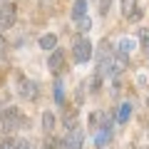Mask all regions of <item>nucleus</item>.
Instances as JSON below:
<instances>
[{"label":"nucleus","mask_w":149,"mask_h":149,"mask_svg":"<svg viewBox=\"0 0 149 149\" xmlns=\"http://www.w3.org/2000/svg\"><path fill=\"white\" fill-rule=\"evenodd\" d=\"M0 127H3L5 134H15V132H20V129L30 127V119H27V114L20 112V107L8 104L5 109L0 112Z\"/></svg>","instance_id":"f257e3e1"},{"label":"nucleus","mask_w":149,"mask_h":149,"mask_svg":"<svg viewBox=\"0 0 149 149\" xmlns=\"http://www.w3.org/2000/svg\"><path fill=\"white\" fill-rule=\"evenodd\" d=\"M137 82H139V87H144V85H147V74H139Z\"/></svg>","instance_id":"393cba45"},{"label":"nucleus","mask_w":149,"mask_h":149,"mask_svg":"<svg viewBox=\"0 0 149 149\" xmlns=\"http://www.w3.org/2000/svg\"><path fill=\"white\" fill-rule=\"evenodd\" d=\"M147 107H149V95H147Z\"/></svg>","instance_id":"bb28decb"},{"label":"nucleus","mask_w":149,"mask_h":149,"mask_svg":"<svg viewBox=\"0 0 149 149\" xmlns=\"http://www.w3.org/2000/svg\"><path fill=\"white\" fill-rule=\"evenodd\" d=\"M82 147H85V132L82 129L65 134V149H82Z\"/></svg>","instance_id":"423d86ee"},{"label":"nucleus","mask_w":149,"mask_h":149,"mask_svg":"<svg viewBox=\"0 0 149 149\" xmlns=\"http://www.w3.org/2000/svg\"><path fill=\"white\" fill-rule=\"evenodd\" d=\"M62 127H65V132L80 129V127H77V109H70V107L62 104Z\"/></svg>","instance_id":"0eeeda50"},{"label":"nucleus","mask_w":149,"mask_h":149,"mask_svg":"<svg viewBox=\"0 0 149 149\" xmlns=\"http://www.w3.org/2000/svg\"><path fill=\"white\" fill-rule=\"evenodd\" d=\"M40 122H42V132H45V134H52L55 124H57V122H55V114H52L50 109H45V112H42V117H40Z\"/></svg>","instance_id":"9b49d317"},{"label":"nucleus","mask_w":149,"mask_h":149,"mask_svg":"<svg viewBox=\"0 0 149 149\" xmlns=\"http://www.w3.org/2000/svg\"><path fill=\"white\" fill-rule=\"evenodd\" d=\"M82 17H87V0H74L72 5V20H82Z\"/></svg>","instance_id":"f8f14e48"},{"label":"nucleus","mask_w":149,"mask_h":149,"mask_svg":"<svg viewBox=\"0 0 149 149\" xmlns=\"http://www.w3.org/2000/svg\"><path fill=\"white\" fill-rule=\"evenodd\" d=\"M15 87H17V95H20L22 100H27V102L37 100V95H40V87H37V82H35V80H30V77H25L22 72L17 74Z\"/></svg>","instance_id":"7ed1b4c3"},{"label":"nucleus","mask_w":149,"mask_h":149,"mask_svg":"<svg viewBox=\"0 0 149 149\" xmlns=\"http://www.w3.org/2000/svg\"><path fill=\"white\" fill-rule=\"evenodd\" d=\"M15 149H35V144H32L30 139H25V137H17V147Z\"/></svg>","instance_id":"412c9836"},{"label":"nucleus","mask_w":149,"mask_h":149,"mask_svg":"<svg viewBox=\"0 0 149 149\" xmlns=\"http://www.w3.org/2000/svg\"><path fill=\"white\" fill-rule=\"evenodd\" d=\"M17 20L15 3H0V30H10Z\"/></svg>","instance_id":"39448f33"},{"label":"nucleus","mask_w":149,"mask_h":149,"mask_svg":"<svg viewBox=\"0 0 149 149\" xmlns=\"http://www.w3.org/2000/svg\"><path fill=\"white\" fill-rule=\"evenodd\" d=\"M40 149H65V139L55 137V134H45L42 147H40Z\"/></svg>","instance_id":"1a4fd4ad"},{"label":"nucleus","mask_w":149,"mask_h":149,"mask_svg":"<svg viewBox=\"0 0 149 149\" xmlns=\"http://www.w3.org/2000/svg\"><path fill=\"white\" fill-rule=\"evenodd\" d=\"M129 114H132V104L129 102H122L119 104V112H117V124H127Z\"/></svg>","instance_id":"4468645a"},{"label":"nucleus","mask_w":149,"mask_h":149,"mask_svg":"<svg viewBox=\"0 0 149 149\" xmlns=\"http://www.w3.org/2000/svg\"><path fill=\"white\" fill-rule=\"evenodd\" d=\"M109 139H112V129H100V132H97V137H95L97 149H104L107 144H109Z\"/></svg>","instance_id":"ddd939ff"},{"label":"nucleus","mask_w":149,"mask_h":149,"mask_svg":"<svg viewBox=\"0 0 149 149\" xmlns=\"http://www.w3.org/2000/svg\"><path fill=\"white\" fill-rule=\"evenodd\" d=\"M102 82H104V77H100V74H92V80L87 82V85H90V92H92V95H97V92L102 90Z\"/></svg>","instance_id":"f3484780"},{"label":"nucleus","mask_w":149,"mask_h":149,"mask_svg":"<svg viewBox=\"0 0 149 149\" xmlns=\"http://www.w3.org/2000/svg\"><path fill=\"white\" fill-rule=\"evenodd\" d=\"M102 117H104V112H92L90 114V119H87V122H90V129H100L102 127Z\"/></svg>","instance_id":"2eb2a0df"},{"label":"nucleus","mask_w":149,"mask_h":149,"mask_svg":"<svg viewBox=\"0 0 149 149\" xmlns=\"http://www.w3.org/2000/svg\"><path fill=\"white\" fill-rule=\"evenodd\" d=\"M142 17H144V8L139 5V8H137V13H134V15L129 17V20H132V22H139V20H142Z\"/></svg>","instance_id":"b1692460"},{"label":"nucleus","mask_w":149,"mask_h":149,"mask_svg":"<svg viewBox=\"0 0 149 149\" xmlns=\"http://www.w3.org/2000/svg\"><path fill=\"white\" fill-rule=\"evenodd\" d=\"M15 147H17V137H13V134H5L0 139V149H15Z\"/></svg>","instance_id":"a211bd4d"},{"label":"nucleus","mask_w":149,"mask_h":149,"mask_svg":"<svg viewBox=\"0 0 149 149\" xmlns=\"http://www.w3.org/2000/svg\"><path fill=\"white\" fill-rule=\"evenodd\" d=\"M137 8H139V3L137 0H119V10H122V17H132L134 13H137Z\"/></svg>","instance_id":"9d476101"},{"label":"nucleus","mask_w":149,"mask_h":149,"mask_svg":"<svg viewBox=\"0 0 149 149\" xmlns=\"http://www.w3.org/2000/svg\"><path fill=\"white\" fill-rule=\"evenodd\" d=\"M87 82H80L77 85V90H74V107H80L82 104V100H85V95H87Z\"/></svg>","instance_id":"dca6fc26"},{"label":"nucleus","mask_w":149,"mask_h":149,"mask_svg":"<svg viewBox=\"0 0 149 149\" xmlns=\"http://www.w3.org/2000/svg\"><path fill=\"white\" fill-rule=\"evenodd\" d=\"M90 27H92V20H90V17L77 20V32H80V35H87V32H90Z\"/></svg>","instance_id":"aec40b11"},{"label":"nucleus","mask_w":149,"mask_h":149,"mask_svg":"<svg viewBox=\"0 0 149 149\" xmlns=\"http://www.w3.org/2000/svg\"><path fill=\"white\" fill-rule=\"evenodd\" d=\"M107 13H109V0H100V15L104 17Z\"/></svg>","instance_id":"5701e85b"},{"label":"nucleus","mask_w":149,"mask_h":149,"mask_svg":"<svg viewBox=\"0 0 149 149\" xmlns=\"http://www.w3.org/2000/svg\"><path fill=\"white\" fill-rule=\"evenodd\" d=\"M92 55H95V45L90 42L87 35H80L72 42V60H74V65H87L92 60Z\"/></svg>","instance_id":"f03ea898"},{"label":"nucleus","mask_w":149,"mask_h":149,"mask_svg":"<svg viewBox=\"0 0 149 149\" xmlns=\"http://www.w3.org/2000/svg\"><path fill=\"white\" fill-rule=\"evenodd\" d=\"M47 70H50V74H52V77H57V80L65 74V70H67L65 50H55V52H50V57H47Z\"/></svg>","instance_id":"20e7f679"},{"label":"nucleus","mask_w":149,"mask_h":149,"mask_svg":"<svg viewBox=\"0 0 149 149\" xmlns=\"http://www.w3.org/2000/svg\"><path fill=\"white\" fill-rule=\"evenodd\" d=\"M5 52H8V42H5V37H3V32H0V62L5 60Z\"/></svg>","instance_id":"4be33fe9"},{"label":"nucleus","mask_w":149,"mask_h":149,"mask_svg":"<svg viewBox=\"0 0 149 149\" xmlns=\"http://www.w3.org/2000/svg\"><path fill=\"white\" fill-rule=\"evenodd\" d=\"M134 47V42L129 40V37H124V40H119V45H117V52L119 55H129V50Z\"/></svg>","instance_id":"6ab92c4d"},{"label":"nucleus","mask_w":149,"mask_h":149,"mask_svg":"<svg viewBox=\"0 0 149 149\" xmlns=\"http://www.w3.org/2000/svg\"><path fill=\"white\" fill-rule=\"evenodd\" d=\"M147 139H149V127H147Z\"/></svg>","instance_id":"a878e982"},{"label":"nucleus","mask_w":149,"mask_h":149,"mask_svg":"<svg viewBox=\"0 0 149 149\" xmlns=\"http://www.w3.org/2000/svg\"><path fill=\"white\" fill-rule=\"evenodd\" d=\"M0 3H5V0H0Z\"/></svg>","instance_id":"cd10ccee"},{"label":"nucleus","mask_w":149,"mask_h":149,"mask_svg":"<svg viewBox=\"0 0 149 149\" xmlns=\"http://www.w3.org/2000/svg\"><path fill=\"white\" fill-rule=\"evenodd\" d=\"M37 47L47 50V52H55V50H57V35H55V32H45V35L37 40Z\"/></svg>","instance_id":"6e6552de"}]
</instances>
